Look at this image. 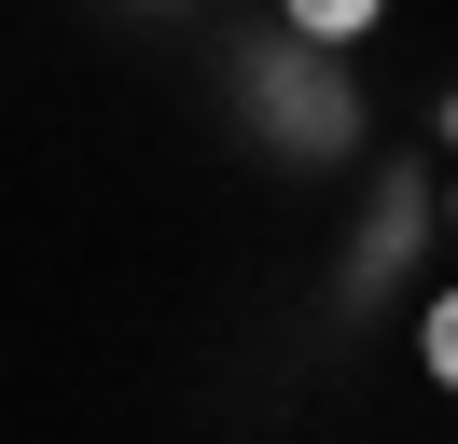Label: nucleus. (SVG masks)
I'll return each mask as SVG.
<instances>
[{"instance_id": "nucleus-2", "label": "nucleus", "mask_w": 458, "mask_h": 444, "mask_svg": "<svg viewBox=\"0 0 458 444\" xmlns=\"http://www.w3.org/2000/svg\"><path fill=\"white\" fill-rule=\"evenodd\" d=\"M417 347H430V375H445V388H458V292H445V305H430V333H417Z\"/></svg>"}, {"instance_id": "nucleus-1", "label": "nucleus", "mask_w": 458, "mask_h": 444, "mask_svg": "<svg viewBox=\"0 0 458 444\" xmlns=\"http://www.w3.org/2000/svg\"><path fill=\"white\" fill-rule=\"evenodd\" d=\"M278 14H292V42H319V56H334V42H361L389 0H278Z\"/></svg>"}, {"instance_id": "nucleus-3", "label": "nucleus", "mask_w": 458, "mask_h": 444, "mask_svg": "<svg viewBox=\"0 0 458 444\" xmlns=\"http://www.w3.org/2000/svg\"><path fill=\"white\" fill-rule=\"evenodd\" d=\"M445 222H458V194H445Z\"/></svg>"}]
</instances>
